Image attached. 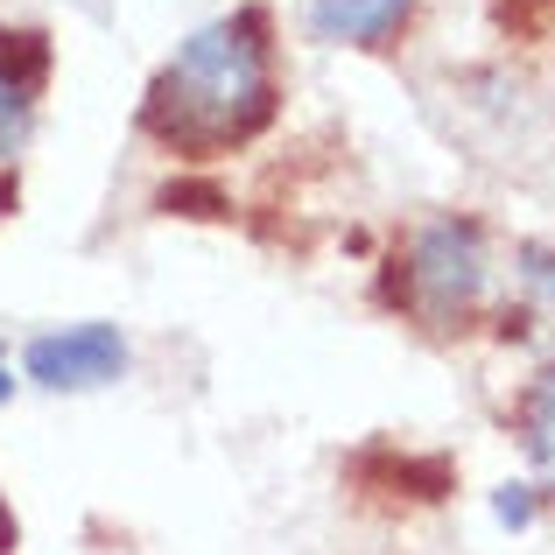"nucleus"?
<instances>
[{
  "label": "nucleus",
  "instance_id": "obj_1",
  "mask_svg": "<svg viewBox=\"0 0 555 555\" xmlns=\"http://www.w3.org/2000/svg\"><path fill=\"white\" fill-rule=\"evenodd\" d=\"M274 120V36L268 8H240L204 22L197 36L155 70L141 99V134L169 155L246 149Z\"/></svg>",
  "mask_w": 555,
  "mask_h": 555
},
{
  "label": "nucleus",
  "instance_id": "obj_2",
  "mask_svg": "<svg viewBox=\"0 0 555 555\" xmlns=\"http://www.w3.org/2000/svg\"><path fill=\"white\" fill-rule=\"evenodd\" d=\"M401 282H393V302H401L415 324L429 331H464L486 302L492 260H486V225L472 218H436L408 240V254L393 260Z\"/></svg>",
  "mask_w": 555,
  "mask_h": 555
},
{
  "label": "nucleus",
  "instance_id": "obj_3",
  "mask_svg": "<svg viewBox=\"0 0 555 555\" xmlns=\"http://www.w3.org/2000/svg\"><path fill=\"white\" fill-rule=\"evenodd\" d=\"M28 379L56 393H85V387H113L127 373V338L113 324H64V331H42L28 345Z\"/></svg>",
  "mask_w": 555,
  "mask_h": 555
},
{
  "label": "nucleus",
  "instance_id": "obj_4",
  "mask_svg": "<svg viewBox=\"0 0 555 555\" xmlns=\"http://www.w3.org/2000/svg\"><path fill=\"white\" fill-rule=\"evenodd\" d=\"M42 70H50L42 36H0V163H8V155H22V141H28Z\"/></svg>",
  "mask_w": 555,
  "mask_h": 555
},
{
  "label": "nucleus",
  "instance_id": "obj_5",
  "mask_svg": "<svg viewBox=\"0 0 555 555\" xmlns=\"http://www.w3.org/2000/svg\"><path fill=\"white\" fill-rule=\"evenodd\" d=\"M415 14V0H310V36L338 42V50H379L393 28Z\"/></svg>",
  "mask_w": 555,
  "mask_h": 555
},
{
  "label": "nucleus",
  "instance_id": "obj_6",
  "mask_svg": "<svg viewBox=\"0 0 555 555\" xmlns=\"http://www.w3.org/2000/svg\"><path fill=\"white\" fill-rule=\"evenodd\" d=\"M520 443H528V464H534V492L555 500V366L528 379L520 393Z\"/></svg>",
  "mask_w": 555,
  "mask_h": 555
},
{
  "label": "nucleus",
  "instance_id": "obj_7",
  "mask_svg": "<svg viewBox=\"0 0 555 555\" xmlns=\"http://www.w3.org/2000/svg\"><path fill=\"white\" fill-rule=\"evenodd\" d=\"M514 288H520V302L506 310V324H542L555 331V246H520V268H514Z\"/></svg>",
  "mask_w": 555,
  "mask_h": 555
},
{
  "label": "nucleus",
  "instance_id": "obj_8",
  "mask_svg": "<svg viewBox=\"0 0 555 555\" xmlns=\"http://www.w3.org/2000/svg\"><path fill=\"white\" fill-rule=\"evenodd\" d=\"M492 514H500L506 528H528V520H534V486H500V500H492Z\"/></svg>",
  "mask_w": 555,
  "mask_h": 555
},
{
  "label": "nucleus",
  "instance_id": "obj_9",
  "mask_svg": "<svg viewBox=\"0 0 555 555\" xmlns=\"http://www.w3.org/2000/svg\"><path fill=\"white\" fill-rule=\"evenodd\" d=\"M14 393V366H8V352H0V401Z\"/></svg>",
  "mask_w": 555,
  "mask_h": 555
},
{
  "label": "nucleus",
  "instance_id": "obj_10",
  "mask_svg": "<svg viewBox=\"0 0 555 555\" xmlns=\"http://www.w3.org/2000/svg\"><path fill=\"white\" fill-rule=\"evenodd\" d=\"M8 542H14V520H8V514H0V548H8Z\"/></svg>",
  "mask_w": 555,
  "mask_h": 555
}]
</instances>
